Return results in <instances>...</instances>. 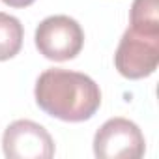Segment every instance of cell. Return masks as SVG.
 Listing matches in <instances>:
<instances>
[{
	"label": "cell",
	"instance_id": "cell-3",
	"mask_svg": "<svg viewBox=\"0 0 159 159\" xmlns=\"http://www.w3.org/2000/svg\"><path fill=\"white\" fill-rule=\"evenodd\" d=\"M159 64V36L142 34L131 26L124 32L114 52V66L125 79L150 77Z\"/></svg>",
	"mask_w": 159,
	"mask_h": 159
},
{
	"label": "cell",
	"instance_id": "cell-1",
	"mask_svg": "<svg viewBox=\"0 0 159 159\" xmlns=\"http://www.w3.org/2000/svg\"><path fill=\"white\" fill-rule=\"evenodd\" d=\"M38 107L62 122L90 120L101 105V90L94 79L69 69H45L34 88Z\"/></svg>",
	"mask_w": 159,
	"mask_h": 159
},
{
	"label": "cell",
	"instance_id": "cell-7",
	"mask_svg": "<svg viewBox=\"0 0 159 159\" xmlns=\"http://www.w3.org/2000/svg\"><path fill=\"white\" fill-rule=\"evenodd\" d=\"M129 19L133 30L159 36V0H133Z\"/></svg>",
	"mask_w": 159,
	"mask_h": 159
},
{
	"label": "cell",
	"instance_id": "cell-2",
	"mask_svg": "<svg viewBox=\"0 0 159 159\" xmlns=\"http://www.w3.org/2000/svg\"><path fill=\"white\" fill-rule=\"evenodd\" d=\"M34 41L39 54L47 60L66 62L83 51L84 32L81 25L67 15H51L38 25Z\"/></svg>",
	"mask_w": 159,
	"mask_h": 159
},
{
	"label": "cell",
	"instance_id": "cell-6",
	"mask_svg": "<svg viewBox=\"0 0 159 159\" xmlns=\"http://www.w3.org/2000/svg\"><path fill=\"white\" fill-rule=\"evenodd\" d=\"M23 38H25V28L21 21L13 15L0 11V62L19 54L23 47Z\"/></svg>",
	"mask_w": 159,
	"mask_h": 159
},
{
	"label": "cell",
	"instance_id": "cell-5",
	"mask_svg": "<svg viewBox=\"0 0 159 159\" xmlns=\"http://www.w3.org/2000/svg\"><path fill=\"white\" fill-rule=\"evenodd\" d=\"M2 150L8 159H51L54 140L43 125L32 120H15L2 135Z\"/></svg>",
	"mask_w": 159,
	"mask_h": 159
},
{
	"label": "cell",
	"instance_id": "cell-4",
	"mask_svg": "<svg viewBox=\"0 0 159 159\" xmlns=\"http://www.w3.org/2000/svg\"><path fill=\"white\" fill-rule=\"evenodd\" d=\"M146 142L139 125L127 118L107 120L94 137V153L99 159H140Z\"/></svg>",
	"mask_w": 159,
	"mask_h": 159
},
{
	"label": "cell",
	"instance_id": "cell-8",
	"mask_svg": "<svg viewBox=\"0 0 159 159\" xmlns=\"http://www.w3.org/2000/svg\"><path fill=\"white\" fill-rule=\"evenodd\" d=\"M2 2L10 8H26V6L34 4L36 0H2Z\"/></svg>",
	"mask_w": 159,
	"mask_h": 159
}]
</instances>
